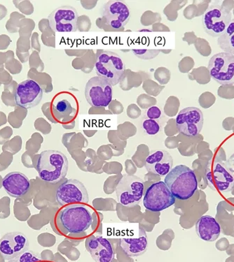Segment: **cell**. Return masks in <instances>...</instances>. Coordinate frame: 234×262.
Listing matches in <instances>:
<instances>
[{
  "label": "cell",
  "instance_id": "6da1fadb",
  "mask_svg": "<svg viewBox=\"0 0 234 262\" xmlns=\"http://www.w3.org/2000/svg\"><path fill=\"white\" fill-rule=\"evenodd\" d=\"M35 168L42 181L54 184L66 177L68 160L60 151L45 150L38 156Z\"/></svg>",
  "mask_w": 234,
  "mask_h": 262
},
{
  "label": "cell",
  "instance_id": "7a4b0ae2",
  "mask_svg": "<svg viewBox=\"0 0 234 262\" xmlns=\"http://www.w3.org/2000/svg\"><path fill=\"white\" fill-rule=\"evenodd\" d=\"M164 183L174 198L189 200L198 189V180L193 170L185 165H178L166 176Z\"/></svg>",
  "mask_w": 234,
  "mask_h": 262
},
{
  "label": "cell",
  "instance_id": "3957f363",
  "mask_svg": "<svg viewBox=\"0 0 234 262\" xmlns=\"http://www.w3.org/2000/svg\"><path fill=\"white\" fill-rule=\"evenodd\" d=\"M59 221L67 232L80 234L91 227L93 222V211L89 206L83 204H70L61 210Z\"/></svg>",
  "mask_w": 234,
  "mask_h": 262
},
{
  "label": "cell",
  "instance_id": "277c9868",
  "mask_svg": "<svg viewBox=\"0 0 234 262\" xmlns=\"http://www.w3.org/2000/svg\"><path fill=\"white\" fill-rule=\"evenodd\" d=\"M98 76L104 78L112 86L120 83L126 70V65L120 55L112 51H101L95 63Z\"/></svg>",
  "mask_w": 234,
  "mask_h": 262
},
{
  "label": "cell",
  "instance_id": "5b68a950",
  "mask_svg": "<svg viewBox=\"0 0 234 262\" xmlns=\"http://www.w3.org/2000/svg\"><path fill=\"white\" fill-rule=\"evenodd\" d=\"M145 184L141 178L135 175L125 174L116 187V194L119 202L126 207L138 205L143 198Z\"/></svg>",
  "mask_w": 234,
  "mask_h": 262
},
{
  "label": "cell",
  "instance_id": "8992f818",
  "mask_svg": "<svg viewBox=\"0 0 234 262\" xmlns=\"http://www.w3.org/2000/svg\"><path fill=\"white\" fill-rule=\"evenodd\" d=\"M231 13L224 6L215 4L208 7L202 17L203 29L206 33L219 37L231 24Z\"/></svg>",
  "mask_w": 234,
  "mask_h": 262
},
{
  "label": "cell",
  "instance_id": "52a82bcc",
  "mask_svg": "<svg viewBox=\"0 0 234 262\" xmlns=\"http://www.w3.org/2000/svg\"><path fill=\"white\" fill-rule=\"evenodd\" d=\"M143 198L144 206L153 213L166 210L176 203V198L166 183L162 181L151 184L146 190Z\"/></svg>",
  "mask_w": 234,
  "mask_h": 262
},
{
  "label": "cell",
  "instance_id": "ba28073f",
  "mask_svg": "<svg viewBox=\"0 0 234 262\" xmlns=\"http://www.w3.org/2000/svg\"><path fill=\"white\" fill-rule=\"evenodd\" d=\"M209 74L212 79L222 85L234 84V55L219 53L211 57L208 64Z\"/></svg>",
  "mask_w": 234,
  "mask_h": 262
},
{
  "label": "cell",
  "instance_id": "9c48e42d",
  "mask_svg": "<svg viewBox=\"0 0 234 262\" xmlns=\"http://www.w3.org/2000/svg\"><path fill=\"white\" fill-rule=\"evenodd\" d=\"M112 87L104 78L94 76L86 85L84 94L86 101L92 106H108L112 100Z\"/></svg>",
  "mask_w": 234,
  "mask_h": 262
},
{
  "label": "cell",
  "instance_id": "30bf717a",
  "mask_svg": "<svg viewBox=\"0 0 234 262\" xmlns=\"http://www.w3.org/2000/svg\"><path fill=\"white\" fill-rule=\"evenodd\" d=\"M57 202L60 206L75 204H86L89 198L83 183L78 180L68 179L57 189Z\"/></svg>",
  "mask_w": 234,
  "mask_h": 262
},
{
  "label": "cell",
  "instance_id": "8fae6325",
  "mask_svg": "<svg viewBox=\"0 0 234 262\" xmlns=\"http://www.w3.org/2000/svg\"><path fill=\"white\" fill-rule=\"evenodd\" d=\"M78 12L71 6H62L55 9L48 16L50 28L57 33L73 32L77 30Z\"/></svg>",
  "mask_w": 234,
  "mask_h": 262
},
{
  "label": "cell",
  "instance_id": "7c38bea8",
  "mask_svg": "<svg viewBox=\"0 0 234 262\" xmlns=\"http://www.w3.org/2000/svg\"><path fill=\"white\" fill-rule=\"evenodd\" d=\"M101 16L105 19L107 26L119 30L128 24L131 11L125 2L111 0L102 7Z\"/></svg>",
  "mask_w": 234,
  "mask_h": 262
},
{
  "label": "cell",
  "instance_id": "4fadbf2b",
  "mask_svg": "<svg viewBox=\"0 0 234 262\" xmlns=\"http://www.w3.org/2000/svg\"><path fill=\"white\" fill-rule=\"evenodd\" d=\"M203 114L197 107H187L182 109L176 118L178 131L187 137H196L203 127Z\"/></svg>",
  "mask_w": 234,
  "mask_h": 262
},
{
  "label": "cell",
  "instance_id": "5bb4252c",
  "mask_svg": "<svg viewBox=\"0 0 234 262\" xmlns=\"http://www.w3.org/2000/svg\"><path fill=\"white\" fill-rule=\"evenodd\" d=\"M43 90L33 80H26L17 86L15 101L18 106L29 109L34 108L41 102Z\"/></svg>",
  "mask_w": 234,
  "mask_h": 262
},
{
  "label": "cell",
  "instance_id": "9a60e30c",
  "mask_svg": "<svg viewBox=\"0 0 234 262\" xmlns=\"http://www.w3.org/2000/svg\"><path fill=\"white\" fill-rule=\"evenodd\" d=\"M28 249V238L19 231L6 234L0 239V254L6 260L14 259Z\"/></svg>",
  "mask_w": 234,
  "mask_h": 262
},
{
  "label": "cell",
  "instance_id": "2e32d148",
  "mask_svg": "<svg viewBox=\"0 0 234 262\" xmlns=\"http://www.w3.org/2000/svg\"><path fill=\"white\" fill-rule=\"evenodd\" d=\"M120 246L129 257H139L148 248V238L145 229L138 227L137 231H131L120 238Z\"/></svg>",
  "mask_w": 234,
  "mask_h": 262
},
{
  "label": "cell",
  "instance_id": "e0dca14e",
  "mask_svg": "<svg viewBox=\"0 0 234 262\" xmlns=\"http://www.w3.org/2000/svg\"><path fill=\"white\" fill-rule=\"evenodd\" d=\"M78 108L77 100L72 94L60 93L53 99V114L59 121L65 122L72 119L76 116Z\"/></svg>",
  "mask_w": 234,
  "mask_h": 262
},
{
  "label": "cell",
  "instance_id": "ac0fdd59",
  "mask_svg": "<svg viewBox=\"0 0 234 262\" xmlns=\"http://www.w3.org/2000/svg\"><path fill=\"white\" fill-rule=\"evenodd\" d=\"M85 246L92 258L96 262H112L114 248L107 239L100 236H91L86 238Z\"/></svg>",
  "mask_w": 234,
  "mask_h": 262
},
{
  "label": "cell",
  "instance_id": "d6986e66",
  "mask_svg": "<svg viewBox=\"0 0 234 262\" xmlns=\"http://www.w3.org/2000/svg\"><path fill=\"white\" fill-rule=\"evenodd\" d=\"M173 159L168 151H151L145 160V168L149 172L159 177H165L172 169Z\"/></svg>",
  "mask_w": 234,
  "mask_h": 262
},
{
  "label": "cell",
  "instance_id": "ffe728a7",
  "mask_svg": "<svg viewBox=\"0 0 234 262\" xmlns=\"http://www.w3.org/2000/svg\"><path fill=\"white\" fill-rule=\"evenodd\" d=\"M3 187L11 198L18 199L28 193L30 188V182L25 174L11 172L4 178Z\"/></svg>",
  "mask_w": 234,
  "mask_h": 262
},
{
  "label": "cell",
  "instance_id": "44dd1931",
  "mask_svg": "<svg viewBox=\"0 0 234 262\" xmlns=\"http://www.w3.org/2000/svg\"><path fill=\"white\" fill-rule=\"evenodd\" d=\"M196 231L201 240L213 242L221 234L220 224L212 216H202L196 224Z\"/></svg>",
  "mask_w": 234,
  "mask_h": 262
},
{
  "label": "cell",
  "instance_id": "7402d4cb",
  "mask_svg": "<svg viewBox=\"0 0 234 262\" xmlns=\"http://www.w3.org/2000/svg\"><path fill=\"white\" fill-rule=\"evenodd\" d=\"M213 177L219 190L229 192L233 189L234 177L223 162H216L214 164Z\"/></svg>",
  "mask_w": 234,
  "mask_h": 262
},
{
  "label": "cell",
  "instance_id": "603a6c76",
  "mask_svg": "<svg viewBox=\"0 0 234 262\" xmlns=\"http://www.w3.org/2000/svg\"><path fill=\"white\" fill-rule=\"evenodd\" d=\"M218 45L224 53L234 55V20H231L225 32L219 36Z\"/></svg>",
  "mask_w": 234,
  "mask_h": 262
},
{
  "label": "cell",
  "instance_id": "cb8c5ba5",
  "mask_svg": "<svg viewBox=\"0 0 234 262\" xmlns=\"http://www.w3.org/2000/svg\"><path fill=\"white\" fill-rule=\"evenodd\" d=\"M143 129L147 135L154 136L161 131V125L157 120L145 119L143 122Z\"/></svg>",
  "mask_w": 234,
  "mask_h": 262
},
{
  "label": "cell",
  "instance_id": "d4e9b609",
  "mask_svg": "<svg viewBox=\"0 0 234 262\" xmlns=\"http://www.w3.org/2000/svg\"><path fill=\"white\" fill-rule=\"evenodd\" d=\"M9 262H43L39 254L28 250L14 259L9 260Z\"/></svg>",
  "mask_w": 234,
  "mask_h": 262
},
{
  "label": "cell",
  "instance_id": "484cf974",
  "mask_svg": "<svg viewBox=\"0 0 234 262\" xmlns=\"http://www.w3.org/2000/svg\"><path fill=\"white\" fill-rule=\"evenodd\" d=\"M21 145H22V139L19 136H17V137L13 138L12 140L7 141L4 145L3 149L5 152V151H8L10 154L14 155L20 151Z\"/></svg>",
  "mask_w": 234,
  "mask_h": 262
},
{
  "label": "cell",
  "instance_id": "4316f807",
  "mask_svg": "<svg viewBox=\"0 0 234 262\" xmlns=\"http://www.w3.org/2000/svg\"><path fill=\"white\" fill-rule=\"evenodd\" d=\"M11 200L7 196L0 199V219H6L10 215Z\"/></svg>",
  "mask_w": 234,
  "mask_h": 262
},
{
  "label": "cell",
  "instance_id": "83f0119b",
  "mask_svg": "<svg viewBox=\"0 0 234 262\" xmlns=\"http://www.w3.org/2000/svg\"><path fill=\"white\" fill-rule=\"evenodd\" d=\"M13 161V155L5 152L0 155V171H5Z\"/></svg>",
  "mask_w": 234,
  "mask_h": 262
},
{
  "label": "cell",
  "instance_id": "f1b7e54d",
  "mask_svg": "<svg viewBox=\"0 0 234 262\" xmlns=\"http://www.w3.org/2000/svg\"><path fill=\"white\" fill-rule=\"evenodd\" d=\"M21 213H24V215H26L27 218L29 217L30 215V210L28 209V207L25 206L24 204H21L18 201H15L14 204V215L15 217L18 219L19 216L21 215Z\"/></svg>",
  "mask_w": 234,
  "mask_h": 262
},
{
  "label": "cell",
  "instance_id": "f546056e",
  "mask_svg": "<svg viewBox=\"0 0 234 262\" xmlns=\"http://www.w3.org/2000/svg\"><path fill=\"white\" fill-rule=\"evenodd\" d=\"M162 111L158 106H153L148 109L147 112V116L149 119L158 120L162 116Z\"/></svg>",
  "mask_w": 234,
  "mask_h": 262
},
{
  "label": "cell",
  "instance_id": "4dcf8cb0",
  "mask_svg": "<svg viewBox=\"0 0 234 262\" xmlns=\"http://www.w3.org/2000/svg\"><path fill=\"white\" fill-rule=\"evenodd\" d=\"M225 164L227 169L229 170L230 172H231L232 174H233L234 177V154L232 155L229 159H228Z\"/></svg>",
  "mask_w": 234,
  "mask_h": 262
},
{
  "label": "cell",
  "instance_id": "1f68e13d",
  "mask_svg": "<svg viewBox=\"0 0 234 262\" xmlns=\"http://www.w3.org/2000/svg\"><path fill=\"white\" fill-rule=\"evenodd\" d=\"M3 177L0 176V189L2 188V187H3Z\"/></svg>",
  "mask_w": 234,
  "mask_h": 262
}]
</instances>
